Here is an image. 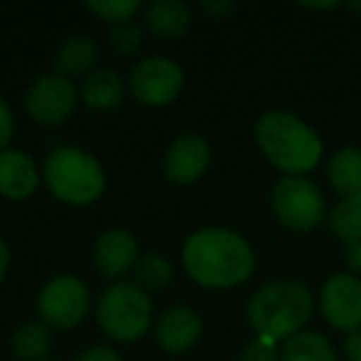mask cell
Listing matches in <instances>:
<instances>
[{
    "instance_id": "7a4b0ae2",
    "label": "cell",
    "mask_w": 361,
    "mask_h": 361,
    "mask_svg": "<svg viewBox=\"0 0 361 361\" xmlns=\"http://www.w3.org/2000/svg\"><path fill=\"white\" fill-rule=\"evenodd\" d=\"M255 141L265 159L285 176H305L322 161L324 146L310 124L292 111H265L255 124Z\"/></svg>"
},
{
    "instance_id": "5b68a950",
    "label": "cell",
    "mask_w": 361,
    "mask_h": 361,
    "mask_svg": "<svg viewBox=\"0 0 361 361\" xmlns=\"http://www.w3.org/2000/svg\"><path fill=\"white\" fill-rule=\"evenodd\" d=\"M154 307L136 282H114L97 300V322L109 339L129 344L149 331Z\"/></svg>"
},
{
    "instance_id": "e0dca14e",
    "label": "cell",
    "mask_w": 361,
    "mask_h": 361,
    "mask_svg": "<svg viewBox=\"0 0 361 361\" xmlns=\"http://www.w3.org/2000/svg\"><path fill=\"white\" fill-rule=\"evenodd\" d=\"M99 47L90 35H72L62 42L55 55V72L65 80L72 77H87L94 72Z\"/></svg>"
},
{
    "instance_id": "4fadbf2b",
    "label": "cell",
    "mask_w": 361,
    "mask_h": 361,
    "mask_svg": "<svg viewBox=\"0 0 361 361\" xmlns=\"http://www.w3.org/2000/svg\"><path fill=\"white\" fill-rule=\"evenodd\" d=\"M203 322L196 310L186 305L169 307L156 322V341L169 354H186L198 344Z\"/></svg>"
},
{
    "instance_id": "ba28073f",
    "label": "cell",
    "mask_w": 361,
    "mask_h": 361,
    "mask_svg": "<svg viewBox=\"0 0 361 361\" xmlns=\"http://www.w3.org/2000/svg\"><path fill=\"white\" fill-rule=\"evenodd\" d=\"M183 90V70L169 57H146L129 72V92L146 106H166Z\"/></svg>"
},
{
    "instance_id": "ac0fdd59",
    "label": "cell",
    "mask_w": 361,
    "mask_h": 361,
    "mask_svg": "<svg viewBox=\"0 0 361 361\" xmlns=\"http://www.w3.org/2000/svg\"><path fill=\"white\" fill-rule=\"evenodd\" d=\"M126 85L114 70H94L80 85V97L90 109H114L124 102Z\"/></svg>"
},
{
    "instance_id": "6da1fadb",
    "label": "cell",
    "mask_w": 361,
    "mask_h": 361,
    "mask_svg": "<svg viewBox=\"0 0 361 361\" xmlns=\"http://www.w3.org/2000/svg\"><path fill=\"white\" fill-rule=\"evenodd\" d=\"M183 270L196 285L231 290L245 285L255 272V252L240 233L231 228H201L191 233L180 250Z\"/></svg>"
},
{
    "instance_id": "3957f363",
    "label": "cell",
    "mask_w": 361,
    "mask_h": 361,
    "mask_svg": "<svg viewBox=\"0 0 361 361\" xmlns=\"http://www.w3.org/2000/svg\"><path fill=\"white\" fill-rule=\"evenodd\" d=\"M314 312L310 287L297 280H275L262 285L247 302V324L257 336L270 341H287L305 331Z\"/></svg>"
},
{
    "instance_id": "5bb4252c",
    "label": "cell",
    "mask_w": 361,
    "mask_h": 361,
    "mask_svg": "<svg viewBox=\"0 0 361 361\" xmlns=\"http://www.w3.org/2000/svg\"><path fill=\"white\" fill-rule=\"evenodd\" d=\"M40 173L30 154L6 149L0 154V196L8 201H25L37 191Z\"/></svg>"
},
{
    "instance_id": "7402d4cb",
    "label": "cell",
    "mask_w": 361,
    "mask_h": 361,
    "mask_svg": "<svg viewBox=\"0 0 361 361\" xmlns=\"http://www.w3.org/2000/svg\"><path fill=\"white\" fill-rule=\"evenodd\" d=\"M134 270H136V285L144 292L164 290L171 282V277H173V265H171L164 255H156V252H149V255L139 257Z\"/></svg>"
},
{
    "instance_id": "52a82bcc",
    "label": "cell",
    "mask_w": 361,
    "mask_h": 361,
    "mask_svg": "<svg viewBox=\"0 0 361 361\" xmlns=\"http://www.w3.org/2000/svg\"><path fill=\"white\" fill-rule=\"evenodd\" d=\"M90 312V290L77 275H55L37 295V317L50 329H75Z\"/></svg>"
},
{
    "instance_id": "7c38bea8",
    "label": "cell",
    "mask_w": 361,
    "mask_h": 361,
    "mask_svg": "<svg viewBox=\"0 0 361 361\" xmlns=\"http://www.w3.org/2000/svg\"><path fill=\"white\" fill-rule=\"evenodd\" d=\"M139 262V243L124 228H109L94 243V267L104 280L119 282Z\"/></svg>"
},
{
    "instance_id": "8fae6325",
    "label": "cell",
    "mask_w": 361,
    "mask_h": 361,
    "mask_svg": "<svg viewBox=\"0 0 361 361\" xmlns=\"http://www.w3.org/2000/svg\"><path fill=\"white\" fill-rule=\"evenodd\" d=\"M211 164V146L198 134H180L164 156V173L176 186L196 183Z\"/></svg>"
},
{
    "instance_id": "cb8c5ba5",
    "label": "cell",
    "mask_w": 361,
    "mask_h": 361,
    "mask_svg": "<svg viewBox=\"0 0 361 361\" xmlns=\"http://www.w3.org/2000/svg\"><path fill=\"white\" fill-rule=\"evenodd\" d=\"M109 42H111V50H114L116 55L131 57L141 50V45H144V30H141L134 20L119 23V25H111Z\"/></svg>"
},
{
    "instance_id": "4dcf8cb0",
    "label": "cell",
    "mask_w": 361,
    "mask_h": 361,
    "mask_svg": "<svg viewBox=\"0 0 361 361\" xmlns=\"http://www.w3.org/2000/svg\"><path fill=\"white\" fill-rule=\"evenodd\" d=\"M8 267H11V247H8L6 240L0 238V282L6 280Z\"/></svg>"
},
{
    "instance_id": "484cf974",
    "label": "cell",
    "mask_w": 361,
    "mask_h": 361,
    "mask_svg": "<svg viewBox=\"0 0 361 361\" xmlns=\"http://www.w3.org/2000/svg\"><path fill=\"white\" fill-rule=\"evenodd\" d=\"M13 129H16V121H13V109L8 106V102L0 97V154L8 149V144H11Z\"/></svg>"
},
{
    "instance_id": "83f0119b",
    "label": "cell",
    "mask_w": 361,
    "mask_h": 361,
    "mask_svg": "<svg viewBox=\"0 0 361 361\" xmlns=\"http://www.w3.org/2000/svg\"><path fill=\"white\" fill-rule=\"evenodd\" d=\"M344 262L346 267L351 270V275H361V238H356V240L351 243H344Z\"/></svg>"
},
{
    "instance_id": "30bf717a",
    "label": "cell",
    "mask_w": 361,
    "mask_h": 361,
    "mask_svg": "<svg viewBox=\"0 0 361 361\" xmlns=\"http://www.w3.org/2000/svg\"><path fill=\"white\" fill-rule=\"evenodd\" d=\"M322 317L339 331L361 329V280L351 272H334L319 292Z\"/></svg>"
},
{
    "instance_id": "277c9868",
    "label": "cell",
    "mask_w": 361,
    "mask_h": 361,
    "mask_svg": "<svg viewBox=\"0 0 361 361\" xmlns=\"http://www.w3.org/2000/svg\"><path fill=\"white\" fill-rule=\"evenodd\" d=\"M42 180L57 201L67 206H90L104 193V169L90 151L57 146L42 166Z\"/></svg>"
},
{
    "instance_id": "f1b7e54d",
    "label": "cell",
    "mask_w": 361,
    "mask_h": 361,
    "mask_svg": "<svg viewBox=\"0 0 361 361\" xmlns=\"http://www.w3.org/2000/svg\"><path fill=\"white\" fill-rule=\"evenodd\" d=\"M203 11L211 18H216V20H223V18H228L235 11V3H231V0H206V3H203Z\"/></svg>"
},
{
    "instance_id": "ffe728a7",
    "label": "cell",
    "mask_w": 361,
    "mask_h": 361,
    "mask_svg": "<svg viewBox=\"0 0 361 361\" xmlns=\"http://www.w3.org/2000/svg\"><path fill=\"white\" fill-rule=\"evenodd\" d=\"M11 346L13 354L20 361H45V356L52 349V329L40 319L27 322L13 331Z\"/></svg>"
},
{
    "instance_id": "4316f807",
    "label": "cell",
    "mask_w": 361,
    "mask_h": 361,
    "mask_svg": "<svg viewBox=\"0 0 361 361\" xmlns=\"http://www.w3.org/2000/svg\"><path fill=\"white\" fill-rule=\"evenodd\" d=\"M77 361H121V356L116 354V349H111V346H90V349H85L80 356H77Z\"/></svg>"
},
{
    "instance_id": "603a6c76",
    "label": "cell",
    "mask_w": 361,
    "mask_h": 361,
    "mask_svg": "<svg viewBox=\"0 0 361 361\" xmlns=\"http://www.w3.org/2000/svg\"><path fill=\"white\" fill-rule=\"evenodd\" d=\"M85 8L109 25H119V23H129L141 11V3L139 0H87Z\"/></svg>"
},
{
    "instance_id": "44dd1931",
    "label": "cell",
    "mask_w": 361,
    "mask_h": 361,
    "mask_svg": "<svg viewBox=\"0 0 361 361\" xmlns=\"http://www.w3.org/2000/svg\"><path fill=\"white\" fill-rule=\"evenodd\" d=\"M326 223H329V231L341 240V245L361 238V196L336 203L326 216Z\"/></svg>"
},
{
    "instance_id": "2e32d148",
    "label": "cell",
    "mask_w": 361,
    "mask_h": 361,
    "mask_svg": "<svg viewBox=\"0 0 361 361\" xmlns=\"http://www.w3.org/2000/svg\"><path fill=\"white\" fill-rule=\"evenodd\" d=\"M326 178L331 191L341 201L361 196V149L356 146L336 149L326 161Z\"/></svg>"
},
{
    "instance_id": "8992f818",
    "label": "cell",
    "mask_w": 361,
    "mask_h": 361,
    "mask_svg": "<svg viewBox=\"0 0 361 361\" xmlns=\"http://www.w3.org/2000/svg\"><path fill=\"white\" fill-rule=\"evenodd\" d=\"M275 218L295 233H312L326 221V203L317 183L305 176H282L270 193Z\"/></svg>"
},
{
    "instance_id": "d6986e66",
    "label": "cell",
    "mask_w": 361,
    "mask_h": 361,
    "mask_svg": "<svg viewBox=\"0 0 361 361\" xmlns=\"http://www.w3.org/2000/svg\"><path fill=\"white\" fill-rule=\"evenodd\" d=\"M280 361H336V349L319 331H300L282 341Z\"/></svg>"
},
{
    "instance_id": "9a60e30c",
    "label": "cell",
    "mask_w": 361,
    "mask_h": 361,
    "mask_svg": "<svg viewBox=\"0 0 361 361\" xmlns=\"http://www.w3.org/2000/svg\"><path fill=\"white\" fill-rule=\"evenodd\" d=\"M144 25L164 40L183 37L191 27V8L178 0H151L144 8Z\"/></svg>"
},
{
    "instance_id": "9c48e42d",
    "label": "cell",
    "mask_w": 361,
    "mask_h": 361,
    "mask_svg": "<svg viewBox=\"0 0 361 361\" xmlns=\"http://www.w3.org/2000/svg\"><path fill=\"white\" fill-rule=\"evenodd\" d=\"M77 106V87L57 72L37 77L25 94V111L42 126H60Z\"/></svg>"
},
{
    "instance_id": "d4e9b609",
    "label": "cell",
    "mask_w": 361,
    "mask_h": 361,
    "mask_svg": "<svg viewBox=\"0 0 361 361\" xmlns=\"http://www.w3.org/2000/svg\"><path fill=\"white\" fill-rule=\"evenodd\" d=\"M238 361H280V351L275 349V341L257 336L238 354Z\"/></svg>"
},
{
    "instance_id": "1f68e13d",
    "label": "cell",
    "mask_w": 361,
    "mask_h": 361,
    "mask_svg": "<svg viewBox=\"0 0 361 361\" xmlns=\"http://www.w3.org/2000/svg\"><path fill=\"white\" fill-rule=\"evenodd\" d=\"M307 8H317V11H331V8H339V3H305Z\"/></svg>"
},
{
    "instance_id": "f546056e",
    "label": "cell",
    "mask_w": 361,
    "mask_h": 361,
    "mask_svg": "<svg viewBox=\"0 0 361 361\" xmlns=\"http://www.w3.org/2000/svg\"><path fill=\"white\" fill-rule=\"evenodd\" d=\"M344 356H346V361H361V329L346 334V339H344Z\"/></svg>"
}]
</instances>
